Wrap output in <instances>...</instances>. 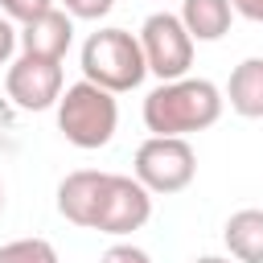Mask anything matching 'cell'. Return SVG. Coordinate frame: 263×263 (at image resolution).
I'll list each match as a JSON object with an SVG mask.
<instances>
[{"instance_id": "obj_1", "label": "cell", "mask_w": 263, "mask_h": 263, "mask_svg": "<svg viewBox=\"0 0 263 263\" xmlns=\"http://www.w3.org/2000/svg\"><path fill=\"white\" fill-rule=\"evenodd\" d=\"M226 95L210 82V78H177V82H160L156 90H148L144 99V127L152 136H189V132H205L222 119Z\"/></svg>"}, {"instance_id": "obj_2", "label": "cell", "mask_w": 263, "mask_h": 263, "mask_svg": "<svg viewBox=\"0 0 263 263\" xmlns=\"http://www.w3.org/2000/svg\"><path fill=\"white\" fill-rule=\"evenodd\" d=\"M148 74V62H144V49H140V37L127 33V29H99L82 41V78L111 90V95H123V90H136Z\"/></svg>"}, {"instance_id": "obj_3", "label": "cell", "mask_w": 263, "mask_h": 263, "mask_svg": "<svg viewBox=\"0 0 263 263\" xmlns=\"http://www.w3.org/2000/svg\"><path fill=\"white\" fill-rule=\"evenodd\" d=\"M115 127H119V103H115L111 90H103V86H95L86 78L62 90V99H58V132L74 148H82V152L107 148Z\"/></svg>"}, {"instance_id": "obj_4", "label": "cell", "mask_w": 263, "mask_h": 263, "mask_svg": "<svg viewBox=\"0 0 263 263\" xmlns=\"http://www.w3.org/2000/svg\"><path fill=\"white\" fill-rule=\"evenodd\" d=\"M132 177L148 193H181L197 177V152L185 136H148L136 148Z\"/></svg>"}, {"instance_id": "obj_5", "label": "cell", "mask_w": 263, "mask_h": 263, "mask_svg": "<svg viewBox=\"0 0 263 263\" xmlns=\"http://www.w3.org/2000/svg\"><path fill=\"white\" fill-rule=\"evenodd\" d=\"M136 37H140L148 74H156L160 82L189 78V66H193V37H189V29L181 25L177 12H152V16L140 25Z\"/></svg>"}, {"instance_id": "obj_6", "label": "cell", "mask_w": 263, "mask_h": 263, "mask_svg": "<svg viewBox=\"0 0 263 263\" xmlns=\"http://www.w3.org/2000/svg\"><path fill=\"white\" fill-rule=\"evenodd\" d=\"M148 218H152V193L136 177L111 173L107 177V189H103V201H99L95 230L99 234H111V238H123V234L140 230Z\"/></svg>"}, {"instance_id": "obj_7", "label": "cell", "mask_w": 263, "mask_h": 263, "mask_svg": "<svg viewBox=\"0 0 263 263\" xmlns=\"http://www.w3.org/2000/svg\"><path fill=\"white\" fill-rule=\"evenodd\" d=\"M4 90L21 111H49L62 99V62L21 53L4 74Z\"/></svg>"}, {"instance_id": "obj_8", "label": "cell", "mask_w": 263, "mask_h": 263, "mask_svg": "<svg viewBox=\"0 0 263 263\" xmlns=\"http://www.w3.org/2000/svg\"><path fill=\"white\" fill-rule=\"evenodd\" d=\"M107 177H111V173H99V168H74V173H66L62 185H58V214H62L66 222H74V226L95 230Z\"/></svg>"}, {"instance_id": "obj_9", "label": "cell", "mask_w": 263, "mask_h": 263, "mask_svg": "<svg viewBox=\"0 0 263 263\" xmlns=\"http://www.w3.org/2000/svg\"><path fill=\"white\" fill-rule=\"evenodd\" d=\"M70 41H74V16L66 8H49L45 16L21 25V53L25 58L62 62L70 53Z\"/></svg>"}, {"instance_id": "obj_10", "label": "cell", "mask_w": 263, "mask_h": 263, "mask_svg": "<svg viewBox=\"0 0 263 263\" xmlns=\"http://www.w3.org/2000/svg\"><path fill=\"white\" fill-rule=\"evenodd\" d=\"M226 103L242 119H263V58H242L230 70Z\"/></svg>"}, {"instance_id": "obj_11", "label": "cell", "mask_w": 263, "mask_h": 263, "mask_svg": "<svg viewBox=\"0 0 263 263\" xmlns=\"http://www.w3.org/2000/svg\"><path fill=\"white\" fill-rule=\"evenodd\" d=\"M222 238H226V251L234 263H263V210L247 205V210L230 214L222 226Z\"/></svg>"}, {"instance_id": "obj_12", "label": "cell", "mask_w": 263, "mask_h": 263, "mask_svg": "<svg viewBox=\"0 0 263 263\" xmlns=\"http://www.w3.org/2000/svg\"><path fill=\"white\" fill-rule=\"evenodd\" d=\"M177 16H181V25L189 29L193 41H218V37H226L234 8H230V0H181Z\"/></svg>"}, {"instance_id": "obj_13", "label": "cell", "mask_w": 263, "mask_h": 263, "mask_svg": "<svg viewBox=\"0 0 263 263\" xmlns=\"http://www.w3.org/2000/svg\"><path fill=\"white\" fill-rule=\"evenodd\" d=\"M0 263H58L49 238H12L0 247Z\"/></svg>"}, {"instance_id": "obj_14", "label": "cell", "mask_w": 263, "mask_h": 263, "mask_svg": "<svg viewBox=\"0 0 263 263\" xmlns=\"http://www.w3.org/2000/svg\"><path fill=\"white\" fill-rule=\"evenodd\" d=\"M49 8H58V4H53V0H0V12H4L8 21H21V25L45 16Z\"/></svg>"}, {"instance_id": "obj_15", "label": "cell", "mask_w": 263, "mask_h": 263, "mask_svg": "<svg viewBox=\"0 0 263 263\" xmlns=\"http://www.w3.org/2000/svg\"><path fill=\"white\" fill-rule=\"evenodd\" d=\"M62 8L74 16V21H99L115 8V0H62Z\"/></svg>"}, {"instance_id": "obj_16", "label": "cell", "mask_w": 263, "mask_h": 263, "mask_svg": "<svg viewBox=\"0 0 263 263\" xmlns=\"http://www.w3.org/2000/svg\"><path fill=\"white\" fill-rule=\"evenodd\" d=\"M99 263H152V259H148V251L136 247V242H115V247L103 251Z\"/></svg>"}, {"instance_id": "obj_17", "label": "cell", "mask_w": 263, "mask_h": 263, "mask_svg": "<svg viewBox=\"0 0 263 263\" xmlns=\"http://www.w3.org/2000/svg\"><path fill=\"white\" fill-rule=\"evenodd\" d=\"M16 45H21V29L0 12V66H12L8 58H12V49H16Z\"/></svg>"}, {"instance_id": "obj_18", "label": "cell", "mask_w": 263, "mask_h": 263, "mask_svg": "<svg viewBox=\"0 0 263 263\" xmlns=\"http://www.w3.org/2000/svg\"><path fill=\"white\" fill-rule=\"evenodd\" d=\"M230 8H234L238 16H247V21H259V25H263V0H230Z\"/></svg>"}, {"instance_id": "obj_19", "label": "cell", "mask_w": 263, "mask_h": 263, "mask_svg": "<svg viewBox=\"0 0 263 263\" xmlns=\"http://www.w3.org/2000/svg\"><path fill=\"white\" fill-rule=\"evenodd\" d=\"M193 263H230V259H222V255H201V259H193Z\"/></svg>"}, {"instance_id": "obj_20", "label": "cell", "mask_w": 263, "mask_h": 263, "mask_svg": "<svg viewBox=\"0 0 263 263\" xmlns=\"http://www.w3.org/2000/svg\"><path fill=\"white\" fill-rule=\"evenodd\" d=\"M0 210H4V185H0Z\"/></svg>"}]
</instances>
